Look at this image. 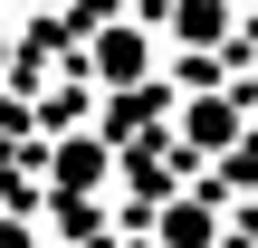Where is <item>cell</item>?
<instances>
[{
    "instance_id": "cell-1",
    "label": "cell",
    "mask_w": 258,
    "mask_h": 248,
    "mask_svg": "<svg viewBox=\"0 0 258 248\" xmlns=\"http://www.w3.org/2000/svg\"><path fill=\"white\" fill-rule=\"evenodd\" d=\"M96 67H105L115 86H124V76H144V38H134V29H115V38H96Z\"/></svg>"
}]
</instances>
